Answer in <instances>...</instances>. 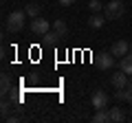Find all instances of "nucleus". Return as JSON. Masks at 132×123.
Returning <instances> with one entry per match:
<instances>
[{"mask_svg":"<svg viewBox=\"0 0 132 123\" xmlns=\"http://www.w3.org/2000/svg\"><path fill=\"white\" fill-rule=\"evenodd\" d=\"M128 55H132V46H130V53H128Z\"/></svg>","mask_w":132,"mask_h":123,"instance_id":"nucleus-19","label":"nucleus"},{"mask_svg":"<svg viewBox=\"0 0 132 123\" xmlns=\"http://www.w3.org/2000/svg\"><path fill=\"white\" fill-rule=\"evenodd\" d=\"M97 64H99V68L101 71H110V68H114V55L112 53H101V55L97 57Z\"/></svg>","mask_w":132,"mask_h":123,"instance_id":"nucleus-6","label":"nucleus"},{"mask_svg":"<svg viewBox=\"0 0 132 123\" xmlns=\"http://www.w3.org/2000/svg\"><path fill=\"white\" fill-rule=\"evenodd\" d=\"M104 22H106V15H101V13H93L88 18V27L90 29H101V27H104Z\"/></svg>","mask_w":132,"mask_h":123,"instance_id":"nucleus-8","label":"nucleus"},{"mask_svg":"<svg viewBox=\"0 0 132 123\" xmlns=\"http://www.w3.org/2000/svg\"><path fill=\"white\" fill-rule=\"evenodd\" d=\"M110 84L114 86V90H117V88H126V86L130 84V75H126V73L119 68V73H112V77H110Z\"/></svg>","mask_w":132,"mask_h":123,"instance_id":"nucleus-5","label":"nucleus"},{"mask_svg":"<svg viewBox=\"0 0 132 123\" xmlns=\"http://www.w3.org/2000/svg\"><path fill=\"white\" fill-rule=\"evenodd\" d=\"M57 40H60V35H57L55 31H48V33L44 35V42H48V44H55Z\"/></svg>","mask_w":132,"mask_h":123,"instance_id":"nucleus-15","label":"nucleus"},{"mask_svg":"<svg viewBox=\"0 0 132 123\" xmlns=\"http://www.w3.org/2000/svg\"><path fill=\"white\" fill-rule=\"evenodd\" d=\"M57 2H60V5H62V7H71V5H73V2H75V0H57Z\"/></svg>","mask_w":132,"mask_h":123,"instance_id":"nucleus-18","label":"nucleus"},{"mask_svg":"<svg viewBox=\"0 0 132 123\" xmlns=\"http://www.w3.org/2000/svg\"><path fill=\"white\" fill-rule=\"evenodd\" d=\"M128 103H132V95H130V101H128Z\"/></svg>","mask_w":132,"mask_h":123,"instance_id":"nucleus-20","label":"nucleus"},{"mask_svg":"<svg viewBox=\"0 0 132 123\" xmlns=\"http://www.w3.org/2000/svg\"><path fill=\"white\" fill-rule=\"evenodd\" d=\"M110 53H112L114 57H119V55H128V53H130V44L126 42V40H117V42L112 44V46H110Z\"/></svg>","mask_w":132,"mask_h":123,"instance_id":"nucleus-7","label":"nucleus"},{"mask_svg":"<svg viewBox=\"0 0 132 123\" xmlns=\"http://www.w3.org/2000/svg\"><path fill=\"white\" fill-rule=\"evenodd\" d=\"M123 13H126V7H123L121 0H110L108 5H106V9H104L106 20H119Z\"/></svg>","mask_w":132,"mask_h":123,"instance_id":"nucleus-2","label":"nucleus"},{"mask_svg":"<svg viewBox=\"0 0 132 123\" xmlns=\"http://www.w3.org/2000/svg\"><path fill=\"white\" fill-rule=\"evenodd\" d=\"M9 110H11V103L9 101H2V119L9 117Z\"/></svg>","mask_w":132,"mask_h":123,"instance_id":"nucleus-17","label":"nucleus"},{"mask_svg":"<svg viewBox=\"0 0 132 123\" xmlns=\"http://www.w3.org/2000/svg\"><path fill=\"white\" fill-rule=\"evenodd\" d=\"M119 68H121L126 75H132V55H123L119 61Z\"/></svg>","mask_w":132,"mask_h":123,"instance_id":"nucleus-10","label":"nucleus"},{"mask_svg":"<svg viewBox=\"0 0 132 123\" xmlns=\"http://www.w3.org/2000/svg\"><path fill=\"white\" fill-rule=\"evenodd\" d=\"M90 103H93V108H97V110H106L108 108V95H106L104 90H95L93 97H90Z\"/></svg>","mask_w":132,"mask_h":123,"instance_id":"nucleus-4","label":"nucleus"},{"mask_svg":"<svg viewBox=\"0 0 132 123\" xmlns=\"http://www.w3.org/2000/svg\"><path fill=\"white\" fill-rule=\"evenodd\" d=\"M88 5H90V11H93V13H99V11H101V2H99V0H90Z\"/></svg>","mask_w":132,"mask_h":123,"instance_id":"nucleus-16","label":"nucleus"},{"mask_svg":"<svg viewBox=\"0 0 132 123\" xmlns=\"http://www.w3.org/2000/svg\"><path fill=\"white\" fill-rule=\"evenodd\" d=\"M24 11H27V15L33 20V18H38V15H40V5H35V2H29V5L24 7Z\"/></svg>","mask_w":132,"mask_h":123,"instance_id":"nucleus-12","label":"nucleus"},{"mask_svg":"<svg viewBox=\"0 0 132 123\" xmlns=\"http://www.w3.org/2000/svg\"><path fill=\"white\" fill-rule=\"evenodd\" d=\"M24 22H27V11H11L9 18H7V31L18 33V31H22Z\"/></svg>","mask_w":132,"mask_h":123,"instance_id":"nucleus-1","label":"nucleus"},{"mask_svg":"<svg viewBox=\"0 0 132 123\" xmlns=\"http://www.w3.org/2000/svg\"><path fill=\"white\" fill-rule=\"evenodd\" d=\"M108 114H110V121H114V123H119V121H123V119H126V112H123L119 106H117V108H110Z\"/></svg>","mask_w":132,"mask_h":123,"instance_id":"nucleus-11","label":"nucleus"},{"mask_svg":"<svg viewBox=\"0 0 132 123\" xmlns=\"http://www.w3.org/2000/svg\"><path fill=\"white\" fill-rule=\"evenodd\" d=\"M53 31H55L60 38H64V35L68 33V27H66V22L62 18H57V20H53Z\"/></svg>","mask_w":132,"mask_h":123,"instance_id":"nucleus-9","label":"nucleus"},{"mask_svg":"<svg viewBox=\"0 0 132 123\" xmlns=\"http://www.w3.org/2000/svg\"><path fill=\"white\" fill-rule=\"evenodd\" d=\"M0 84H2V95H9L11 92V79H9V75H2V79H0Z\"/></svg>","mask_w":132,"mask_h":123,"instance_id":"nucleus-14","label":"nucleus"},{"mask_svg":"<svg viewBox=\"0 0 132 123\" xmlns=\"http://www.w3.org/2000/svg\"><path fill=\"white\" fill-rule=\"evenodd\" d=\"M31 31L35 35H40V38H44V35L48 33V31H51V27H48V20H44V18H33L31 20Z\"/></svg>","mask_w":132,"mask_h":123,"instance_id":"nucleus-3","label":"nucleus"},{"mask_svg":"<svg viewBox=\"0 0 132 123\" xmlns=\"http://www.w3.org/2000/svg\"><path fill=\"white\" fill-rule=\"evenodd\" d=\"M93 121H95V123H108V121H110V114L106 112V110H97L95 117H93Z\"/></svg>","mask_w":132,"mask_h":123,"instance_id":"nucleus-13","label":"nucleus"}]
</instances>
